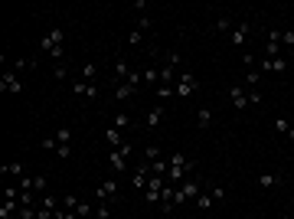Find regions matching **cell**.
Wrapping results in <instances>:
<instances>
[{
  "label": "cell",
  "instance_id": "24",
  "mask_svg": "<svg viewBox=\"0 0 294 219\" xmlns=\"http://www.w3.org/2000/svg\"><path fill=\"white\" fill-rule=\"evenodd\" d=\"M75 216L79 219H95V206L88 200H79V206H75Z\"/></svg>",
  "mask_w": 294,
  "mask_h": 219
},
{
  "label": "cell",
  "instance_id": "17",
  "mask_svg": "<svg viewBox=\"0 0 294 219\" xmlns=\"http://www.w3.org/2000/svg\"><path fill=\"white\" fill-rule=\"evenodd\" d=\"M0 177H4V180H7V177H17V180H20V177H26V163H20V160L7 163V167H0Z\"/></svg>",
  "mask_w": 294,
  "mask_h": 219
},
{
  "label": "cell",
  "instance_id": "44",
  "mask_svg": "<svg viewBox=\"0 0 294 219\" xmlns=\"http://www.w3.org/2000/svg\"><path fill=\"white\" fill-rule=\"evenodd\" d=\"M281 46H294V30H281Z\"/></svg>",
  "mask_w": 294,
  "mask_h": 219
},
{
  "label": "cell",
  "instance_id": "29",
  "mask_svg": "<svg viewBox=\"0 0 294 219\" xmlns=\"http://www.w3.org/2000/svg\"><path fill=\"white\" fill-rule=\"evenodd\" d=\"M180 63H183V56H180V49H170L164 56V66H170V69H180Z\"/></svg>",
  "mask_w": 294,
  "mask_h": 219
},
{
  "label": "cell",
  "instance_id": "28",
  "mask_svg": "<svg viewBox=\"0 0 294 219\" xmlns=\"http://www.w3.org/2000/svg\"><path fill=\"white\" fill-rule=\"evenodd\" d=\"M170 98H177L173 85H160V88H157V105H164V101H170Z\"/></svg>",
  "mask_w": 294,
  "mask_h": 219
},
{
  "label": "cell",
  "instance_id": "13",
  "mask_svg": "<svg viewBox=\"0 0 294 219\" xmlns=\"http://www.w3.org/2000/svg\"><path fill=\"white\" fill-rule=\"evenodd\" d=\"M249 33H252V23H239L232 33H229V46H232V49H242V43H245Z\"/></svg>",
  "mask_w": 294,
  "mask_h": 219
},
{
  "label": "cell",
  "instance_id": "5",
  "mask_svg": "<svg viewBox=\"0 0 294 219\" xmlns=\"http://www.w3.org/2000/svg\"><path fill=\"white\" fill-rule=\"evenodd\" d=\"M131 150H134V144H131V141H124L121 147L111 150V170H115V174H124V170H128V157H131Z\"/></svg>",
  "mask_w": 294,
  "mask_h": 219
},
{
  "label": "cell",
  "instance_id": "23",
  "mask_svg": "<svg viewBox=\"0 0 294 219\" xmlns=\"http://www.w3.org/2000/svg\"><path fill=\"white\" fill-rule=\"evenodd\" d=\"M33 177V193L36 196H43L46 190H49V180H46V174H30Z\"/></svg>",
  "mask_w": 294,
  "mask_h": 219
},
{
  "label": "cell",
  "instance_id": "4",
  "mask_svg": "<svg viewBox=\"0 0 294 219\" xmlns=\"http://www.w3.org/2000/svg\"><path fill=\"white\" fill-rule=\"evenodd\" d=\"M177 98H190V95L200 92V79L193 72H177V85H173Z\"/></svg>",
  "mask_w": 294,
  "mask_h": 219
},
{
  "label": "cell",
  "instance_id": "1",
  "mask_svg": "<svg viewBox=\"0 0 294 219\" xmlns=\"http://www.w3.org/2000/svg\"><path fill=\"white\" fill-rule=\"evenodd\" d=\"M167 160H170V170H167V183H170V187H180L183 180H190V174H193L196 163L183 154V150H173Z\"/></svg>",
  "mask_w": 294,
  "mask_h": 219
},
{
  "label": "cell",
  "instance_id": "16",
  "mask_svg": "<svg viewBox=\"0 0 294 219\" xmlns=\"http://www.w3.org/2000/svg\"><path fill=\"white\" fill-rule=\"evenodd\" d=\"M134 92H137V85H131V82H118V88L111 92V98H115V101H128Z\"/></svg>",
  "mask_w": 294,
  "mask_h": 219
},
{
  "label": "cell",
  "instance_id": "22",
  "mask_svg": "<svg viewBox=\"0 0 294 219\" xmlns=\"http://www.w3.org/2000/svg\"><path fill=\"white\" fill-rule=\"evenodd\" d=\"M111 128H118V131H131V128H134V118H131V115H115V121H111Z\"/></svg>",
  "mask_w": 294,
  "mask_h": 219
},
{
  "label": "cell",
  "instance_id": "35",
  "mask_svg": "<svg viewBox=\"0 0 294 219\" xmlns=\"http://www.w3.org/2000/svg\"><path fill=\"white\" fill-rule=\"evenodd\" d=\"M82 75H85V82H95L98 79V66L95 63H82Z\"/></svg>",
  "mask_w": 294,
  "mask_h": 219
},
{
  "label": "cell",
  "instance_id": "6",
  "mask_svg": "<svg viewBox=\"0 0 294 219\" xmlns=\"http://www.w3.org/2000/svg\"><path fill=\"white\" fill-rule=\"evenodd\" d=\"M118 196H121V183H118V180H105L102 187L95 190V200L98 203H115Z\"/></svg>",
  "mask_w": 294,
  "mask_h": 219
},
{
  "label": "cell",
  "instance_id": "41",
  "mask_svg": "<svg viewBox=\"0 0 294 219\" xmlns=\"http://www.w3.org/2000/svg\"><path fill=\"white\" fill-rule=\"evenodd\" d=\"M66 75H69V72H66V66H62V63L53 69V79H56V82H66Z\"/></svg>",
  "mask_w": 294,
  "mask_h": 219
},
{
  "label": "cell",
  "instance_id": "11",
  "mask_svg": "<svg viewBox=\"0 0 294 219\" xmlns=\"http://www.w3.org/2000/svg\"><path fill=\"white\" fill-rule=\"evenodd\" d=\"M258 69H262V75H268V72L281 75V72H288V59H284V56H278V59H262V63H258Z\"/></svg>",
  "mask_w": 294,
  "mask_h": 219
},
{
  "label": "cell",
  "instance_id": "7",
  "mask_svg": "<svg viewBox=\"0 0 294 219\" xmlns=\"http://www.w3.org/2000/svg\"><path fill=\"white\" fill-rule=\"evenodd\" d=\"M167 187V177H157V174H151V180H147V187H144V200L151 203H160V190Z\"/></svg>",
  "mask_w": 294,
  "mask_h": 219
},
{
  "label": "cell",
  "instance_id": "9",
  "mask_svg": "<svg viewBox=\"0 0 294 219\" xmlns=\"http://www.w3.org/2000/svg\"><path fill=\"white\" fill-rule=\"evenodd\" d=\"M72 95H75V98L95 101L98 98V85H95V82H85V79H82V82H72Z\"/></svg>",
  "mask_w": 294,
  "mask_h": 219
},
{
  "label": "cell",
  "instance_id": "10",
  "mask_svg": "<svg viewBox=\"0 0 294 219\" xmlns=\"http://www.w3.org/2000/svg\"><path fill=\"white\" fill-rule=\"evenodd\" d=\"M164 115H167V108H164V105L147 108V115H144V128H147V131H157L160 121H164Z\"/></svg>",
  "mask_w": 294,
  "mask_h": 219
},
{
  "label": "cell",
  "instance_id": "14",
  "mask_svg": "<svg viewBox=\"0 0 294 219\" xmlns=\"http://www.w3.org/2000/svg\"><path fill=\"white\" fill-rule=\"evenodd\" d=\"M147 180H151V170H147V163H141V167L131 174V187L137 190V193H144V187H147Z\"/></svg>",
  "mask_w": 294,
  "mask_h": 219
},
{
  "label": "cell",
  "instance_id": "33",
  "mask_svg": "<svg viewBox=\"0 0 294 219\" xmlns=\"http://www.w3.org/2000/svg\"><path fill=\"white\" fill-rule=\"evenodd\" d=\"M56 141H59V147H62V144H69V147H72V128H69V125H66V128H59Z\"/></svg>",
  "mask_w": 294,
  "mask_h": 219
},
{
  "label": "cell",
  "instance_id": "19",
  "mask_svg": "<svg viewBox=\"0 0 294 219\" xmlns=\"http://www.w3.org/2000/svg\"><path fill=\"white\" fill-rule=\"evenodd\" d=\"M144 85H151L154 92H157V85H160V66H147V69H144Z\"/></svg>",
  "mask_w": 294,
  "mask_h": 219
},
{
  "label": "cell",
  "instance_id": "2",
  "mask_svg": "<svg viewBox=\"0 0 294 219\" xmlns=\"http://www.w3.org/2000/svg\"><path fill=\"white\" fill-rule=\"evenodd\" d=\"M62 39H66V33H62L59 26H53V30H49L43 39H39V49L49 52L56 66H59V63H66V49H62Z\"/></svg>",
  "mask_w": 294,
  "mask_h": 219
},
{
  "label": "cell",
  "instance_id": "12",
  "mask_svg": "<svg viewBox=\"0 0 294 219\" xmlns=\"http://www.w3.org/2000/svg\"><path fill=\"white\" fill-rule=\"evenodd\" d=\"M229 101H232L235 112H245V108H249V92H245L242 85H229Z\"/></svg>",
  "mask_w": 294,
  "mask_h": 219
},
{
  "label": "cell",
  "instance_id": "37",
  "mask_svg": "<svg viewBox=\"0 0 294 219\" xmlns=\"http://www.w3.org/2000/svg\"><path fill=\"white\" fill-rule=\"evenodd\" d=\"M141 43H144V33L141 30H131L128 33V46H141Z\"/></svg>",
  "mask_w": 294,
  "mask_h": 219
},
{
  "label": "cell",
  "instance_id": "15",
  "mask_svg": "<svg viewBox=\"0 0 294 219\" xmlns=\"http://www.w3.org/2000/svg\"><path fill=\"white\" fill-rule=\"evenodd\" d=\"M281 183H284V174H271V170L268 174H258V187L262 190H278Z\"/></svg>",
  "mask_w": 294,
  "mask_h": 219
},
{
  "label": "cell",
  "instance_id": "18",
  "mask_svg": "<svg viewBox=\"0 0 294 219\" xmlns=\"http://www.w3.org/2000/svg\"><path fill=\"white\" fill-rule=\"evenodd\" d=\"M105 141H108V147H111V150H115V147H121V144H124V134L118 131V128H111V125H108V128H105Z\"/></svg>",
  "mask_w": 294,
  "mask_h": 219
},
{
  "label": "cell",
  "instance_id": "21",
  "mask_svg": "<svg viewBox=\"0 0 294 219\" xmlns=\"http://www.w3.org/2000/svg\"><path fill=\"white\" fill-rule=\"evenodd\" d=\"M147 170H151V174H157V177H167V170H170V160H167V157H157V160L147 163Z\"/></svg>",
  "mask_w": 294,
  "mask_h": 219
},
{
  "label": "cell",
  "instance_id": "45",
  "mask_svg": "<svg viewBox=\"0 0 294 219\" xmlns=\"http://www.w3.org/2000/svg\"><path fill=\"white\" fill-rule=\"evenodd\" d=\"M56 150H59L62 160H69V157H72V147H69V144H62V147H56Z\"/></svg>",
  "mask_w": 294,
  "mask_h": 219
},
{
  "label": "cell",
  "instance_id": "39",
  "mask_svg": "<svg viewBox=\"0 0 294 219\" xmlns=\"http://www.w3.org/2000/svg\"><path fill=\"white\" fill-rule=\"evenodd\" d=\"M151 17H147V13H144V17H137V26H134V30H141V33H147V30H151Z\"/></svg>",
  "mask_w": 294,
  "mask_h": 219
},
{
  "label": "cell",
  "instance_id": "32",
  "mask_svg": "<svg viewBox=\"0 0 294 219\" xmlns=\"http://www.w3.org/2000/svg\"><path fill=\"white\" fill-rule=\"evenodd\" d=\"M157 157H160V144H154V141H151V144H147V147H144V163H151V160H157Z\"/></svg>",
  "mask_w": 294,
  "mask_h": 219
},
{
  "label": "cell",
  "instance_id": "38",
  "mask_svg": "<svg viewBox=\"0 0 294 219\" xmlns=\"http://www.w3.org/2000/svg\"><path fill=\"white\" fill-rule=\"evenodd\" d=\"M111 216V206H108V203H98V206H95V219H108Z\"/></svg>",
  "mask_w": 294,
  "mask_h": 219
},
{
  "label": "cell",
  "instance_id": "47",
  "mask_svg": "<svg viewBox=\"0 0 294 219\" xmlns=\"http://www.w3.org/2000/svg\"><path fill=\"white\" fill-rule=\"evenodd\" d=\"M278 219H294V216H291V213H284V216H278Z\"/></svg>",
  "mask_w": 294,
  "mask_h": 219
},
{
  "label": "cell",
  "instance_id": "40",
  "mask_svg": "<svg viewBox=\"0 0 294 219\" xmlns=\"http://www.w3.org/2000/svg\"><path fill=\"white\" fill-rule=\"evenodd\" d=\"M39 147H43V150H56V147H59V141H56V134H53V138H43V141H39Z\"/></svg>",
  "mask_w": 294,
  "mask_h": 219
},
{
  "label": "cell",
  "instance_id": "46",
  "mask_svg": "<svg viewBox=\"0 0 294 219\" xmlns=\"http://www.w3.org/2000/svg\"><path fill=\"white\" fill-rule=\"evenodd\" d=\"M0 219H17V216H13V213H0Z\"/></svg>",
  "mask_w": 294,
  "mask_h": 219
},
{
  "label": "cell",
  "instance_id": "25",
  "mask_svg": "<svg viewBox=\"0 0 294 219\" xmlns=\"http://www.w3.org/2000/svg\"><path fill=\"white\" fill-rule=\"evenodd\" d=\"M275 131H278V134H284V138H291L294 128H291V121L284 118V115H275Z\"/></svg>",
  "mask_w": 294,
  "mask_h": 219
},
{
  "label": "cell",
  "instance_id": "49",
  "mask_svg": "<svg viewBox=\"0 0 294 219\" xmlns=\"http://www.w3.org/2000/svg\"><path fill=\"white\" fill-rule=\"evenodd\" d=\"M209 219H213V216H209Z\"/></svg>",
  "mask_w": 294,
  "mask_h": 219
},
{
  "label": "cell",
  "instance_id": "42",
  "mask_svg": "<svg viewBox=\"0 0 294 219\" xmlns=\"http://www.w3.org/2000/svg\"><path fill=\"white\" fill-rule=\"evenodd\" d=\"M245 92H249V105H258V101H262V92H258V88H245Z\"/></svg>",
  "mask_w": 294,
  "mask_h": 219
},
{
  "label": "cell",
  "instance_id": "48",
  "mask_svg": "<svg viewBox=\"0 0 294 219\" xmlns=\"http://www.w3.org/2000/svg\"><path fill=\"white\" fill-rule=\"evenodd\" d=\"M291 206H294V196H291Z\"/></svg>",
  "mask_w": 294,
  "mask_h": 219
},
{
  "label": "cell",
  "instance_id": "8",
  "mask_svg": "<svg viewBox=\"0 0 294 219\" xmlns=\"http://www.w3.org/2000/svg\"><path fill=\"white\" fill-rule=\"evenodd\" d=\"M0 92H7V95H20V92H23V82H20V75L13 69H7L4 75H0Z\"/></svg>",
  "mask_w": 294,
  "mask_h": 219
},
{
  "label": "cell",
  "instance_id": "26",
  "mask_svg": "<svg viewBox=\"0 0 294 219\" xmlns=\"http://www.w3.org/2000/svg\"><path fill=\"white\" fill-rule=\"evenodd\" d=\"M193 203H196V209H200V213H209V206H213L216 200H213V193H200Z\"/></svg>",
  "mask_w": 294,
  "mask_h": 219
},
{
  "label": "cell",
  "instance_id": "31",
  "mask_svg": "<svg viewBox=\"0 0 294 219\" xmlns=\"http://www.w3.org/2000/svg\"><path fill=\"white\" fill-rule=\"evenodd\" d=\"M258 82H262V69L255 66V69H249V75H245V85H249V88H258Z\"/></svg>",
  "mask_w": 294,
  "mask_h": 219
},
{
  "label": "cell",
  "instance_id": "43",
  "mask_svg": "<svg viewBox=\"0 0 294 219\" xmlns=\"http://www.w3.org/2000/svg\"><path fill=\"white\" fill-rule=\"evenodd\" d=\"M209 193H213V200H216V203H222V200H226V187H213Z\"/></svg>",
  "mask_w": 294,
  "mask_h": 219
},
{
  "label": "cell",
  "instance_id": "30",
  "mask_svg": "<svg viewBox=\"0 0 294 219\" xmlns=\"http://www.w3.org/2000/svg\"><path fill=\"white\" fill-rule=\"evenodd\" d=\"M115 72H118V79H128V75H131V66H128V59H115Z\"/></svg>",
  "mask_w": 294,
  "mask_h": 219
},
{
  "label": "cell",
  "instance_id": "20",
  "mask_svg": "<svg viewBox=\"0 0 294 219\" xmlns=\"http://www.w3.org/2000/svg\"><path fill=\"white\" fill-rule=\"evenodd\" d=\"M196 128H200V131H209V128H213V112H209V108H200V112H196Z\"/></svg>",
  "mask_w": 294,
  "mask_h": 219
},
{
  "label": "cell",
  "instance_id": "36",
  "mask_svg": "<svg viewBox=\"0 0 294 219\" xmlns=\"http://www.w3.org/2000/svg\"><path fill=\"white\" fill-rule=\"evenodd\" d=\"M33 66H36V63H30V59H17V63H13V72H17V75L20 72H30Z\"/></svg>",
  "mask_w": 294,
  "mask_h": 219
},
{
  "label": "cell",
  "instance_id": "34",
  "mask_svg": "<svg viewBox=\"0 0 294 219\" xmlns=\"http://www.w3.org/2000/svg\"><path fill=\"white\" fill-rule=\"evenodd\" d=\"M75 206H79V196H75V193H62V209L75 213Z\"/></svg>",
  "mask_w": 294,
  "mask_h": 219
},
{
  "label": "cell",
  "instance_id": "27",
  "mask_svg": "<svg viewBox=\"0 0 294 219\" xmlns=\"http://www.w3.org/2000/svg\"><path fill=\"white\" fill-rule=\"evenodd\" d=\"M235 26H232V17H229V13H222L219 20H216V33H232Z\"/></svg>",
  "mask_w": 294,
  "mask_h": 219
},
{
  "label": "cell",
  "instance_id": "3",
  "mask_svg": "<svg viewBox=\"0 0 294 219\" xmlns=\"http://www.w3.org/2000/svg\"><path fill=\"white\" fill-rule=\"evenodd\" d=\"M200 193H203V180H200V177H190V180H183L177 187V193H173V206H183L186 200H196Z\"/></svg>",
  "mask_w": 294,
  "mask_h": 219
}]
</instances>
